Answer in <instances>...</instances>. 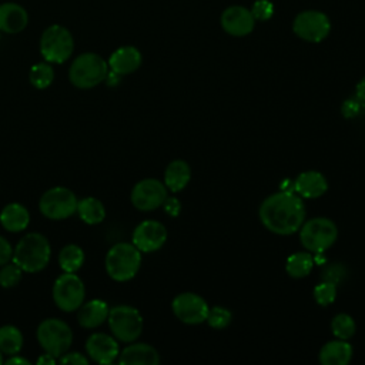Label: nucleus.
<instances>
[{
    "label": "nucleus",
    "instance_id": "21",
    "mask_svg": "<svg viewBox=\"0 0 365 365\" xmlns=\"http://www.w3.org/2000/svg\"><path fill=\"white\" fill-rule=\"evenodd\" d=\"M352 345L348 339H334L327 342L319 354L318 359L322 365H346L352 359Z\"/></svg>",
    "mask_w": 365,
    "mask_h": 365
},
{
    "label": "nucleus",
    "instance_id": "32",
    "mask_svg": "<svg viewBox=\"0 0 365 365\" xmlns=\"http://www.w3.org/2000/svg\"><path fill=\"white\" fill-rule=\"evenodd\" d=\"M231 319H232V314L227 308H222V307L217 305V307H212V308L208 309V315H207L205 322H208V325L211 328L224 329L231 324Z\"/></svg>",
    "mask_w": 365,
    "mask_h": 365
},
{
    "label": "nucleus",
    "instance_id": "27",
    "mask_svg": "<svg viewBox=\"0 0 365 365\" xmlns=\"http://www.w3.org/2000/svg\"><path fill=\"white\" fill-rule=\"evenodd\" d=\"M84 251L76 244L64 245L58 252V265L63 272H77L84 262Z\"/></svg>",
    "mask_w": 365,
    "mask_h": 365
},
{
    "label": "nucleus",
    "instance_id": "29",
    "mask_svg": "<svg viewBox=\"0 0 365 365\" xmlns=\"http://www.w3.org/2000/svg\"><path fill=\"white\" fill-rule=\"evenodd\" d=\"M29 78L36 88H47L54 80V70L48 63H37L30 68Z\"/></svg>",
    "mask_w": 365,
    "mask_h": 365
},
{
    "label": "nucleus",
    "instance_id": "36",
    "mask_svg": "<svg viewBox=\"0 0 365 365\" xmlns=\"http://www.w3.org/2000/svg\"><path fill=\"white\" fill-rule=\"evenodd\" d=\"M60 364L64 365H87L88 364V358L84 356L80 352H64L61 356H58L57 359Z\"/></svg>",
    "mask_w": 365,
    "mask_h": 365
},
{
    "label": "nucleus",
    "instance_id": "22",
    "mask_svg": "<svg viewBox=\"0 0 365 365\" xmlns=\"http://www.w3.org/2000/svg\"><path fill=\"white\" fill-rule=\"evenodd\" d=\"M0 224L10 232H20L30 224V212L20 202H10L0 211Z\"/></svg>",
    "mask_w": 365,
    "mask_h": 365
},
{
    "label": "nucleus",
    "instance_id": "42",
    "mask_svg": "<svg viewBox=\"0 0 365 365\" xmlns=\"http://www.w3.org/2000/svg\"><path fill=\"white\" fill-rule=\"evenodd\" d=\"M355 96L365 103V77L356 84L355 87Z\"/></svg>",
    "mask_w": 365,
    "mask_h": 365
},
{
    "label": "nucleus",
    "instance_id": "24",
    "mask_svg": "<svg viewBox=\"0 0 365 365\" xmlns=\"http://www.w3.org/2000/svg\"><path fill=\"white\" fill-rule=\"evenodd\" d=\"M190 180L191 168L184 160H173L164 171V184L171 192H178L184 190Z\"/></svg>",
    "mask_w": 365,
    "mask_h": 365
},
{
    "label": "nucleus",
    "instance_id": "33",
    "mask_svg": "<svg viewBox=\"0 0 365 365\" xmlns=\"http://www.w3.org/2000/svg\"><path fill=\"white\" fill-rule=\"evenodd\" d=\"M335 298H336V287L334 282L324 281L314 288V299L317 301V304L322 307L332 304Z\"/></svg>",
    "mask_w": 365,
    "mask_h": 365
},
{
    "label": "nucleus",
    "instance_id": "34",
    "mask_svg": "<svg viewBox=\"0 0 365 365\" xmlns=\"http://www.w3.org/2000/svg\"><path fill=\"white\" fill-rule=\"evenodd\" d=\"M251 14H252V17L255 20H259V21L268 20L274 14V4L271 1H268V0H257L252 4Z\"/></svg>",
    "mask_w": 365,
    "mask_h": 365
},
{
    "label": "nucleus",
    "instance_id": "28",
    "mask_svg": "<svg viewBox=\"0 0 365 365\" xmlns=\"http://www.w3.org/2000/svg\"><path fill=\"white\" fill-rule=\"evenodd\" d=\"M23 334L14 325H3L0 327V351L6 355L19 354L23 348Z\"/></svg>",
    "mask_w": 365,
    "mask_h": 365
},
{
    "label": "nucleus",
    "instance_id": "31",
    "mask_svg": "<svg viewBox=\"0 0 365 365\" xmlns=\"http://www.w3.org/2000/svg\"><path fill=\"white\" fill-rule=\"evenodd\" d=\"M21 277H23V269L16 262H13V259L11 262L1 265L0 268V285L3 288L16 287L21 281Z\"/></svg>",
    "mask_w": 365,
    "mask_h": 365
},
{
    "label": "nucleus",
    "instance_id": "16",
    "mask_svg": "<svg viewBox=\"0 0 365 365\" xmlns=\"http://www.w3.org/2000/svg\"><path fill=\"white\" fill-rule=\"evenodd\" d=\"M255 19L251 14V10L242 6H230L221 14V26L231 36H247L254 29Z\"/></svg>",
    "mask_w": 365,
    "mask_h": 365
},
{
    "label": "nucleus",
    "instance_id": "18",
    "mask_svg": "<svg viewBox=\"0 0 365 365\" xmlns=\"http://www.w3.org/2000/svg\"><path fill=\"white\" fill-rule=\"evenodd\" d=\"M118 364L121 365H158L160 354L148 344H130L118 354Z\"/></svg>",
    "mask_w": 365,
    "mask_h": 365
},
{
    "label": "nucleus",
    "instance_id": "1",
    "mask_svg": "<svg viewBox=\"0 0 365 365\" xmlns=\"http://www.w3.org/2000/svg\"><path fill=\"white\" fill-rule=\"evenodd\" d=\"M258 215L268 231L278 235H289L304 224L305 204L294 191H278L261 202Z\"/></svg>",
    "mask_w": 365,
    "mask_h": 365
},
{
    "label": "nucleus",
    "instance_id": "35",
    "mask_svg": "<svg viewBox=\"0 0 365 365\" xmlns=\"http://www.w3.org/2000/svg\"><path fill=\"white\" fill-rule=\"evenodd\" d=\"M364 101L359 100L356 96L354 98H348L344 101L342 104V114L345 118H352V117H356L362 108H364Z\"/></svg>",
    "mask_w": 365,
    "mask_h": 365
},
{
    "label": "nucleus",
    "instance_id": "4",
    "mask_svg": "<svg viewBox=\"0 0 365 365\" xmlns=\"http://www.w3.org/2000/svg\"><path fill=\"white\" fill-rule=\"evenodd\" d=\"M108 73L107 61L96 53H83L71 63L68 78L77 88H93L104 81Z\"/></svg>",
    "mask_w": 365,
    "mask_h": 365
},
{
    "label": "nucleus",
    "instance_id": "6",
    "mask_svg": "<svg viewBox=\"0 0 365 365\" xmlns=\"http://www.w3.org/2000/svg\"><path fill=\"white\" fill-rule=\"evenodd\" d=\"M37 341L44 352L56 356H61L68 351L73 342V331L67 322L58 318L43 319L37 327Z\"/></svg>",
    "mask_w": 365,
    "mask_h": 365
},
{
    "label": "nucleus",
    "instance_id": "37",
    "mask_svg": "<svg viewBox=\"0 0 365 365\" xmlns=\"http://www.w3.org/2000/svg\"><path fill=\"white\" fill-rule=\"evenodd\" d=\"M13 247L4 237L0 235V267L13 259Z\"/></svg>",
    "mask_w": 365,
    "mask_h": 365
},
{
    "label": "nucleus",
    "instance_id": "14",
    "mask_svg": "<svg viewBox=\"0 0 365 365\" xmlns=\"http://www.w3.org/2000/svg\"><path fill=\"white\" fill-rule=\"evenodd\" d=\"M167 241L165 227L155 220H145L140 222L133 232V244L141 252L158 251Z\"/></svg>",
    "mask_w": 365,
    "mask_h": 365
},
{
    "label": "nucleus",
    "instance_id": "8",
    "mask_svg": "<svg viewBox=\"0 0 365 365\" xmlns=\"http://www.w3.org/2000/svg\"><path fill=\"white\" fill-rule=\"evenodd\" d=\"M74 41L71 33L58 24L46 29L40 38V53L47 63L61 64L71 56Z\"/></svg>",
    "mask_w": 365,
    "mask_h": 365
},
{
    "label": "nucleus",
    "instance_id": "19",
    "mask_svg": "<svg viewBox=\"0 0 365 365\" xmlns=\"http://www.w3.org/2000/svg\"><path fill=\"white\" fill-rule=\"evenodd\" d=\"M141 53L133 46H123L117 48L108 58V68L120 76L134 73L141 66Z\"/></svg>",
    "mask_w": 365,
    "mask_h": 365
},
{
    "label": "nucleus",
    "instance_id": "40",
    "mask_svg": "<svg viewBox=\"0 0 365 365\" xmlns=\"http://www.w3.org/2000/svg\"><path fill=\"white\" fill-rule=\"evenodd\" d=\"M120 74H117V73H114V71H111L110 68H108V73H107V76H106V78H104V81L107 83V86H117L118 83H120Z\"/></svg>",
    "mask_w": 365,
    "mask_h": 365
},
{
    "label": "nucleus",
    "instance_id": "7",
    "mask_svg": "<svg viewBox=\"0 0 365 365\" xmlns=\"http://www.w3.org/2000/svg\"><path fill=\"white\" fill-rule=\"evenodd\" d=\"M107 321L113 336L121 342H134L141 335L144 327L143 315L131 305L110 308Z\"/></svg>",
    "mask_w": 365,
    "mask_h": 365
},
{
    "label": "nucleus",
    "instance_id": "9",
    "mask_svg": "<svg viewBox=\"0 0 365 365\" xmlns=\"http://www.w3.org/2000/svg\"><path fill=\"white\" fill-rule=\"evenodd\" d=\"M53 301L64 312H73L84 302L86 287L76 272H64L53 284Z\"/></svg>",
    "mask_w": 365,
    "mask_h": 365
},
{
    "label": "nucleus",
    "instance_id": "17",
    "mask_svg": "<svg viewBox=\"0 0 365 365\" xmlns=\"http://www.w3.org/2000/svg\"><path fill=\"white\" fill-rule=\"evenodd\" d=\"M328 190V181L319 171H304L294 180V192L301 198H318Z\"/></svg>",
    "mask_w": 365,
    "mask_h": 365
},
{
    "label": "nucleus",
    "instance_id": "11",
    "mask_svg": "<svg viewBox=\"0 0 365 365\" xmlns=\"http://www.w3.org/2000/svg\"><path fill=\"white\" fill-rule=\"evenodd\" d=\"M294 33L309 43H319L327 38L331 31V21L327 14L317 10L299 13L292 23Z\"/></svg>",
    "mask_w": 365,
    "mask_h": 365
},
{
    "label": "nucleus",
    "instance_id": "30",
    "mask_svg": "<svg viewBox=\"0 0 365 365\" xmlns=\"http://www.w3.org/2000/svg\"><path fill=\"white\" fill-rule=\"evenodd\" d=\"M331 329L332 334L338 338V339H349L356 329L355 321L351 315L348 314H338L332 318L331 322Z\"/></svg>",
    "mask_w": 365,
    "mask_h": 365
},
{
    "label": "nucleus",
    "instance_id": "13",
    "mask_svg": "<svg viewBox=\"0 0 365 365\" xmlns=\"http://www.w3.org/2000/svg\"><path fill=\"white\" fill-rule=\"evenodd\" d=\"M171 309L181 322L188 325H197L205 322L210 307L205 299L198 294L181 292L173 299Z\"/></svg>",
    "mask_w": 365,
    "mask_h": 365
},
{
    "label": "nucleus",
    "instance_id": "38",
    "mask_svg": "<svg viewBox=\"0 0 365 365\" xmlns=\"http://www.w3.org/2000/svg\"><path fill=\"white\" fill-rule=\"evenodd\" d=\"M163 205H164V210H165V212H167L168 215L177 217V215L180 214L181 205H180V201H178L175 197H167L165 201L163 202Z\"/></svg>",
    "mask_w": 365,
    "mask_h": 365
},
{
    "label": "nucleus",
    "instance_id": "10",
    "mask_svg": "<svg viewBox=\"0 0 365 365\" xmlns=\"http://www.w3.org/2000/svg\"><path fill=\"white\" fill-rule=\"evenodd\" d=\"M78 200L76 194L66 187H53L47 190L38 201L40 212L48 220H66L77 211Z\"/></svg>",
    "mask_w": 365,
    "mask_h": 365
},
{
    "label": "nucleus",
    "instance_id": "20",
    "mask_svg": "<svg viewBox=\"0 0 365 365\" xmlns=\"http://www.w3.org/2000/svg\"><path fill=\"white\" fill-rule=\"evenodd\" d=\"M110 308L106 301L94 298L88 302H83L77 312V321L83 328L93 329L100 327L104 321H107Z\"/></svg>",
    "mask_w": 365,
    "mask_h": 365
},
{
    "label": "nucleus",
    "instance_id": "3",
    "mask_svg": "<svg viewBox=\"0 0 365 365\" xmlns=\"http://www.w3.org/2000/svg\"><path fill=\"white\" fill-rule=\"evenodd\" d=\"M106 271L114 281L124 282L135 277L141 265V251L133 242H117L106 255Z\"/></svg>",
    "mask_w": 365,
    "mask_h": 365
},
{
    "label": "nucleus",
    "instance_id": "26",
    "mask_svg": "<svg viewBox=\"0 0 365 365\" xmlns=\"http://www.w3.org/2000/svg\"><path fill=\"white\" fill-rule=\"evenodd\" d=\"M314 262L315 258L311 252H295L287 258L285 271L292 278H304L311 272Z\"/></svg>",
    "mask_w": 365,
    "mask_h": 365
},
{
    "label": "nucleus",
    "instance_id": "41",
    "mask_svg": "<svg viewBox=\"0 0 365 365\" xmlns=\"http://www.w3.org/2000/svg\"><path fill=\"white\" fill-rule=\"evenodd\" d=\"M16 364H20V365H30V361L23 358V356H19L17 354L14 355H10V358L6 361V365H16Z\"/></svg>",
    "mask_w": 365,
    "mask_h": 365
},
{
    "label": "nucleus",
    "instance_id": "15",
    "mask_svg": "<svg viewBox=\"0 0 365 365\" xmlns=\"http://www.w3.org/2000/svg\"><path fill=\"white\" fill-rule=\"evenodd\" d=\"M86 351L88 358L100 365L113 364L120 354L117 339L104 332L91 334L86 341Z\"/></svg>",
    "mask_w": 365,
    "mask_h": 365
},
{
    "label": "nucleus",
    "instance_id": "12",
    "mask_svg": "<svg viewBox=\"0 0 365 365\" xmlns=\"http://www.w3.org/2000/svg\"><path fill=\"white\" fill-rule=\"evenodd\" d=\"M164 182L155 178H144L131 190V202L140 211H153L163 205L168 197Z\"/></svg>",
    "mask_w": 365,
    "mask_h": 365
},
{
    "label": "nucleus",
    "instance_id": "43",
    "mask_svg": "<svg viewBox=\"0 0 365 365\" xmlns=\"http://www.w3.org/2000/svg\"><path fill=\"white\" fill-rule=\"evenodd\" d=\"M0 364H3V352L0 351Z\"/></svg>",
    "mask_w": 365,
    "mask_h": 365
},
{
    "label": "nucleus",
    "instance_id": "2",
    "mask_svg": "<svg viewBox=\"0 0 365 365\" xmlns=\"http://www.w3.org/2000/svg\"><path fill=\"white\" fill-rule=\"evenodd\" d=\"M50 258V242L40 232L26 234L13 250V262H16L23 272L34 274L44 269Z\"/></svg>",
    "mask_w": 365,
    "mask_h": 365
},
{
    "label": "nucleus",
    "instance_id": "23",
    "mask_svg": "<svg viewBox=\"0 0 365 365\" xmlns=\"http://www.w3.org/2000/svg\"><path fill=\"white\" fill-rule=\"evenodd\" d=\"M29 21L27 11L16 3H4L0 6V31L19 33Z\"/></svg>",
    "mask_w": 365,
    "mask_h": 365
},
{
    "label": "nucleus",
    "instance_id": "25",
    "mask_svg": "<svg viewBox=\"0 0 365 365\" xmlns=\"http://www.w3.org/2000/svg\"><path fill=\"white\" fill-rule=\"evenodd\" d=\"M81 221L88 225L100 224L106 218V208L103 202L96 197H86L81 198L77 204V211Z\"/></svg>",
    "mask_w": 365,
    "mask_h": 365
},
{
    "label": "nucleus",
    "instance_id": "5",
    "mask_svg": "<svg viewBox=\"0 0 365 365\" xmlns=\"http://www.w3.org/2000/svg\"><path fill=\"white\" fill-rule=\"evenodd\" d=\"M298 231L302 247L314 254H322L332 247L338 238V228L335 222L327 217L308 220Z\"/></svg>",
    "mask_w": 365,
    "mask_h": 365
},
{
    "label": "nucleus",
    "instance_id": "39",
    "mask_svg": "<svg viewBox=\"0 0 365 365\" xmlns=\"http://www.w3.org/2000/svg\"><path fill=\"white\" fill-rule=\"evenodd\" d=\"M56 362H57V358L53 356V355H50V354H47V352L41 354V355L38 356V359H37V364H38V365H53V364H56Z\"/></svg>",
    "mask_w": 365,
    "mask_h": 365
}]
</instances>
